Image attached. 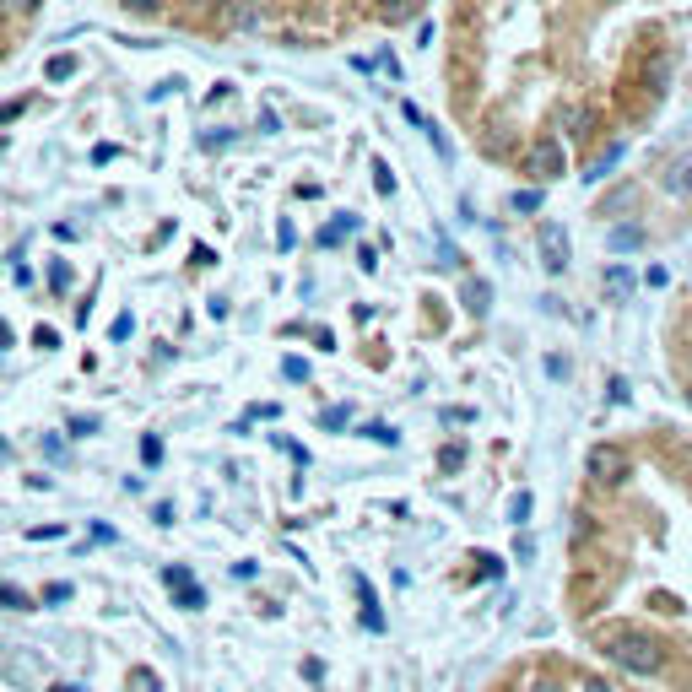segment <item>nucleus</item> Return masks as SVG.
Wrapping results in <instances>:
<instances>
[{
  "label": "nucleus",
  "mask_w": 692,
  "mask_h": 692,
  "mask_svg": "<svg viewBox=\"0 0 692 692\" xmlns=\"http://www.w3.org/2000/svg\"><path fill=\"white\" fill-rule=\"evenodd\" d=\"M346 417H352L346 406H330V411H319V428H346Z\"/></svg>",
  "instance_id": "412c9836"
},
{
  "label": "nucleus",
  "mask_w": 692,
  "mask_h": 692,
  "mask_svg": "<svg viewBox=\"0 0 692 692\" xmlns=\"http://www.w3.org/2000/svg\"><path fill=\"white\" fill-rule=\"evenodd\" d=\"M363 433H368V438H374V444H390V449H395V444H401V433H395V428H384V422H368V428H363Z\"/></svg>",
  "instance_id": "f3484780"
},
{
  "label": "nucleus",
  "mask_w": 692,
  "mask_h": 692,
  "mask_svg": "<svg viewBox=\"0 0 692 692\" xmlns=\"http://www.w3.org/2000/svg\"><path fill=\"white\" fill-rule=\"evenodd\" d=\"M476 563H482V579H498V574H503V563H498V557H476Z\"/></svg>",
  "instance_id": "c756f323"
},
{
  "label": "nucleus",
  "mask_w": 692,
  "mask_h": 692,
  "mask_svg": "<svg viewBox=\"0 0 692 692\" xmlns=\"http://www.w3.org/2000/svg\"><path fill=\"white\" fill-rule=\"evenodd\" d=\"M438 465H444V471H460V465H465V449H460V444H449L444 455H438Z\"/></svg>",
  "instance_id": "5701e85b"
},
{
  "label": "nucleus",
  "mask_w": 692,
  "mask_h": 692,
  "mask_svg": "<svg viewBox=\"0 0 692 692\" xmlns=\"http://www.w3.org/2000/svg\"><path fill=\"white\" fill-rule=\"evenodd\" d=\"M173 601H179L184 611H201L206 606V590H201V584H184V590H173Z\"/></svg>",
  "instance_id": "ddd939ff"
},
{
  "label": "nucleus",
  "mask_w": 692,
  "mask_h": 692,
  "mask_svg": "<svg viewBox=\"0 0 692 692\" xmlns=\"http://www.w3.org/2000/svg\"><path fill=\"white\" fill-rule=\"evenodd\" d=\"M617 163H622V146H606V152L590 163V173H584V179H590V184H601V179H606V173L617 168Z\"/></svg>",
  "instance_id": "9d476101"
},
{
  "label": "nucleus",
  "mask_w": 692,
  "mask_h": 692,
  "mask_svg": "<svg viewBox=\"0 0 692 692\" xmlns=\"http://www.w3.org/2000/svg\"><path fill=\"white\" fill-rule=\"evenodd\" d=\"M282 374H287V379H309V363H303V357H287Z\"/></svg>",
  "instance_id": "b1692460"
},
{
  "label": "nucleus",
  "mask_w": 692,
  "mask_h": 692,
  "mask_svg": "<svg viewBox=\"0 0 692 692\" xmlns=\"http://www.w3.org/2000/svg\"><path fill=\"white\" fill-rule=\"evenodd\" d=\"M509 211H541V190H514L509 195Z\"/></svg>",
  "instance_id": "2eb2a0df"
},
{
  "label": "nucleus",
  "mask_w": 692,
  "mask_h": 692,
  "mask_svg": "<svg viewBox=\"0 0 692 692\" xmlns=\"http://www.w3.org/2000/svg\"><path fill=\"white\" fill-rule=\"evenodd\" d=\"M590 476L601 487H622L633 476V460H628V449L622 444H595L590 449Z\"/></svg>",
  "instance_id": "f03ea898"
},
{
  "label": "nucleus",
  "mask_w": 692,
  "mask_h": 692,
  "mask_svg": "<svg viewBox=\"0 0 692 692\" xmlns=\"http://www.w3.org/2000/svg\"><path fill=\"white\" fill-rule=\"evenodd\" d=\"M276 244H282V249H292V244H298V233H292V222H282V228H276Z\"/></svg>",
  "instance_id": "2f4dec72"
},
{
  "label": "nucleus",
  "mask_w": 692,
  "mask_h": 692,
  "mask_svg": "<svg viewBox=\"0 0 692 692\" xmlns=\"http://www.w3.org/2000/svg\"><path fill=\"white\" fill-rule=\"evenodd\" d=\"M71 433H76V438H92V433H98V422H92V417H76Z\"/></svg>",
  "instance_id": "c85d7f7f"
},
{
  "label": "nucleus",
  "mask_w": 692,
  "mask_h": 692,
  "mask_svg": "<svg viewBox=\"0 0 692 692\" xmlns=\"http://www.w3.org/2000/svg\"><path fill=\"white\" fill-rule=\"evenodd\" d=\"M417 11H422V0H384V22H390V28L417 22Z\"/></svg>",
  "instance_id": "1a4fd4ad"
},
{
  "label": "nucleus",
  "mask_w": 692,
  "mask_h": 692,
  "mask_svg": "<svg viewBox=\"0 0 692 692\" xmlns=\"http://www.w3.org/2000/svg\"><path fill=\"white\" fill-rule=\"evenodd\" d=\"M0 606H6V611H28L33 601L17 590V584H6V579H0Z\"/></svg>",
  "instance_id": "4468645a"
},
{
  "label": "nucleus",
  "mask_w": 692,
  "mask_h": 692,
  "mask_svg": "<svg viewBox=\"0 0 692 692\" xmlns=\"http://www.w3.org/2000/svg\"><path fill=\"white\" fill-rule=\"evenodd\" d=\"M606 249H611V255L644 249V222H617V228H606Z\"/></svg>",
  "instance_id": "39448f33"
},
{
  "label": "nucleus",
  "mask_w": 692,
  "mask_h": 692,
  "mask_svg": "<svg viewBox=\"0 0 692 692\" xmlns=\"http://www.w3.org/2000/svg\"><path fill=\"white\" fill-rule=\"evenodd\" d=\"M0 6H22V11H38L44 0H0Z\"/></svg>",
  "instance_id": "72a5a7b5"
},
{
  "label": "nucleus",
  "mask_w": 692,
  "mask_h": 692,
  "mask_svg": "<svg viewBox=\"0 0 692 692\" xmlns=\"http://www.w3.org/2000/svg\"><path fill=\"white\" fill-rule=\"evenodd\" d=\"M141 460H146V465L163 460V438H157V433H146V438H141Z\"/></svg>",
  "instance_id": "6ab92c4d"
},
{
  "label": "nucleus",
  "mask_w": 692,
  "mask_h": 692,
  "mask_svg": "<svg viewBox=\"0 0 692 692\" xmlns=\"http://www.w3.org/2000/svg\"><path fill=\"white\" fill-rule=\"evenodd\" d=\"M346 233H357V217H336L330 228H319V244H325V249H336Z\"/></svg>",
  "instance_id": "9b49d317"
},
{
  "label": "nucleus",
  "mask_w": 692,
  "mask_h": 692,
  "mask_svg": "<svg viewBox=\"0 0 692 692\" xmlns=\"http://www.w3.org/2000/svg\"><path fill=\"white\" fill-rule=\"evenodd\" d=\"M22 109H28V103H22V98H11V103H0V125H11V119H17Z\"/></svg>",
  "instance_id": "a878e982"
},
{
  "label": "nucleus",
  "mask_w": 692,
  "mask_h": 692,
  "mask_svg": "<svg viewBox=\"0 0 692 692\" xmlns=\"http://www.w3.org/2000/svg\"><path fill=\"white\" fill-rule=\"evenodd\" d=\"M622 206H633V184H622L617 195H606V206H601V217H611V211H622Z\"/></svg>",
  "instance_id": "dca6fc26"
},
{
  "label": "nucleus",
  "mask_w": 692,
  "mask_h": 692,
  "mask_svg": "<svg viewBox=\"0 0 692 692\" xmlns=\"http://www.w3.org/2000/svg\"><path fill=\"white\" fill-rule=\"evenodd\" d=\"M44 601H49V606H60V601H71V584H49V590H44Z\"/></svg>",
  "instance_id": "393cba45"
},
{
  "label": "nucleus",
  "mask_w": 692,
  "mask_h": 692,
  "mask_svg": "<svg viewBox=\"0 0 692 692\" xmlns=\"http://www.w3.org/2000/svg\"><path fill=\"white\" fill-rule=\"evenodd\" d=\"M33 341H38V346H60V336H55L49 325H38V330H33Z\"/></svg>",
  "instance_id": "473e14b6"
},
{
  "label": "nucleus",
  "mask_w": 692,
  "mask_h": 692,
  "mask_svg": "<svg viewBox=\"0 0 692 692\" xmlns=\"http://www.w3.org/2000/svg\"><path fill=\"white\" fill-rule=\"evenodd\" d=\"M606 655H611V665H622V671H633V676H655L665 665V649L649 633H617L606 644Z\"/></svg>",
  "instance_id": "f257e3e1"
},
{
  "label": "nucleus",
  "mask_w": 692,
  "mask_h": 692,
  "mask_svg": "<svg viewBox=\"0 0 692 692\" xmlns=\"http://www.w3.org/2000/svg\"><path fill=\"white\" fill-rule=\"evenodd\" d=\"M55 536H65V525H38L33 530V541H55Z\"/></svg>",
  "instance_id": "7c9ffc66"
},
{
  "label": "nucleus",
  "mask_w": 692,
  "mask_h": 692,
  "mask_svg": "<svg viewBox=\"0 0 692 692\" xmlns=\"http://www.w3.org/2000/svg\"><path fill=\"white\" fill-rule=\"evenodd\" d=\"M584 692H611V687H606V682H590V687H584Z\"/></svg>",
  "instance_id": "f704fd0d"
},
{
  "label": "nucleus",
  "mask_w": 692,
  "mask_h": 692,
  "mask_svg": "<svg viewBox=\"0 0 692 692\" xmlns=\"http://www.w3.org/2000/svg\"><path fill=\"white\" fill-rule=\"evenodd\" d=\"M130 330H136V319L119 314V319H114V341H130Z\"/></svg>",
  "instance_id": "bb28decb"
},
{
  "label": "nucleus",
  "mask_w": 692,
  "mask_h": 692,
  "mask_svg": "<svg viewBox=\"0 0 692 692\" xmlns=\"http://www.w3.org/2000/svg\"><path fill=\"white\" fill-rule=\"evenodd\" d=\"M687 406H692V384H687Z\"/></svg>",
  "instance_id": "e433bc0d"
},
{
  "label": "nucleus",
  "mask_w": 692,
  "mask_h": 692,
  "mask_svg": "<svg viewBox=\"0 0 692 692\" xmlns=\"http://www.w3.org/2000/svg\"><path fill=\"white\" fill-rule=\"evenodd\" d=\"M374 190H379V195H395V173H390V163H374Z\"/></svg>",
  "instance_id": "a211bd4d"
},
{
  "label": "nucleus",
  "mask_w": 692,
  "mask_h": 692,
  "mask_svg": "<svg viewBox=\"0 0 692 692\" xmlns=\"http://www.w3.org/2000/svg\"><path fill=\"white\" fill-rule=\"evenodd\" d=\"M125 6H130V11H136V17H152V11H157V6H163V0H125Z\"/></svg>",
  "instance_id": "cd10ccee"
},
{
  "label": "nucleus",
  "mask_w": 692,
  "mask_h": 692,
  "mask_svg": "<svg viewBox=\"0 0 692 692\" xmlns=\"http://www.w3.org/2000/svg\"><path fill=\"white\" fill-rule=\"evenodd\" d=\"M536 249H541V265H547L552 276H557V271H568V233L557 228V222H541Z\"/></svg>",
  "instance_id": "20e7f679"
},
{
  "label": "nucleus",
  "mask_w": 692,
  "mask_h": 692,
  "mask_svg": "<svg viewBox=\"0 0 692 692\" xmlns=\"http://www.w3.org/2000/svg\"><path fill=\"white\" fill-rule=\"evenodd\" d=\"M49 287H55V292H65V287H71V265H65V260H55V265H49Z\"/></svg>",
  "instance_id": "aec40b11"
},
{
  "label": "nucleus",
  "mask_w": 692,
  "mask_h": 692,
  "mask_svg": "<svg viewBox=\"0 0 692 692\" xmlns=\"http://www.w3.org/2000/svg\"><path fill=\"white\" fill-rule=\"evenodd\" d=\"M601 287H606V298H611V303H622V298H628V292L638 287V276L628 271V265H611V271L601 276Z\"/></svg>",
  "instance_id": "423d86ee"
},
{
  "label": "nucleus",
  "mask_w": 692,
  "mask_h": 692,
  "mask_svg": "<svg viewBox=\"0 0 692 692\" xmlns=\"http://www.w3.org/2000/svg\"><path fill=\"white\" fill-rule=\"evenodd\" d=\"M163 579H168V590H184V584H195V574H190V568H179V563H173Z\"/></svg>",
  "instance_id": "4be33fe9"
},
{
  "label": "nucleus",
  "mask_w": 692,
  "mask_h": 692,
  "mask_svg": "<svg viewBox=\"0 0 692 692\" xmlns=\"http://www.w3.org/2000/svg\"><path fill=\"white\" fill-rule=\"evenodd\" d=\"M525 173L536 184H547V179H557L563 173V141H552V136H541L536 146L525 152Z\"/></svg>",
  "instance_id": "7ed1b4c3"
},
{
  "label": "nucleus",
  "mask_w": 692,
  "mask_h": 692,
  "mask_svg": "<svg viewBox=\"0 0 692 692\" xmlns=\"http://www.w3.org/2000/svg\"><path fill=\"white\" fill-rule=\"evenodd\" d=\"M460 298H465V309H471L476 319H487V309H492V287L487 282H465Z\"/></svg>",
  "instance_id": "6e6552de"
},
{
  "label": "nucleus",
  "mask_w": 692,
  "mask_h": 692,
  "mask_svg": "<svg viewBox=\"0 0 692 692\" xmlns=\"http://www.w3.org/2000/svg\"><path fill=\"white\" fill-rule=\"evenodd\" d=\"M692 190V157H676L671 173H665V195H687Z\"/></svg>",
  "instance_id": "0eeeda50"
},
{
  "label": "nucleus",
  "mask_w": 692,
  "mask_h": 692,
  "mask_svg": "<svg viewBox=\"0 0 692 692\" xmlns=\"http://www.w3.org/2000/svg\"><path fill=\"white\" fill-rule=\"evenodd\" d=\"M44 76H49V82H65V76H76V60H71V55H49Z\"/></svg>",
  "instance_id": "f8f14e48"
},
{
  "label": "nucleus",
  "mask_w": 692,
  "mask_h": 692,
  "mask_svg": "<svg viewBox=\"0 0 692 692\" xmlns=\"http://www.w3.org/2000/svg\"><path fill=\"white\" fill-rule=\"evenodd\" d=\"M49 692H87V687H49Z\"/></svg>",
  "instance_id": "c9c22d12"
}]
</instances>
